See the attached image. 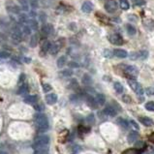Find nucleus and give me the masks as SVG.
I'll return each mask as SVG.
<instances>
[{"label":"nucleus","instance_id":"23","mask_svg":"<svg viewBox=\"0 0 154 154\" xmlns=\"http://www.w3.org/2000/svg\"><path fill=\"white\" fill-rule=\"evenodd\" d=\"M29 26H30L31 30H34V31H37L39 29V24H38V21L36 20L35 19H31L29 20Z\"/></svg>","mask_w":154,"mask_h":154},{"label":"nucleus","instance_id":"53","mask_svg":"<svg viewBox=\"0 0 154 154\" xmlns=\"http://www.w3.org/2000/svg\"><path fill=\"white\" fill-rule=\"evenodd\" d=\"M148 140H149L150 142H152L153 144H154V133L150 134V135L148 136Z\"/></svg>","mask_w":154,"mask_h":154},{"label":"nucleus","instance_id":"24","mask_svg":"<svg viewBox=\"0 0 154 154\" xmlns=\"http://www.w3.org/2000/svg\"><path fill=\"white\" fill-rule=\"evenodd\" d=\"M82 82L84 84V85H90L91 83H92V79H91V77L89 75H83L82 79Z\"/></svg>","mask_w":154,"mask_h":154},{"label":"nucleus","instance_id":"30","mask_svg":"<svg viewBox=\"0 0 154 154\" xmlns=\"http://www.w3.org/2000/svg\"><path fill=\"white\" fill-rule=\"evenodd\" d=\"M21 31H23V35H30L31 34V28L29 25H26V24H23V27H21Z\"/></svg>","mask_w":154,"mask_h":154},{"label":"nucleus","instance_id":"25","mask_svg":"<svg viewBox=\"0 0 154 154\" xmlns=\"http://www.w3.org/2000/svg\"><path fill=\"white\" fill-rule=\"evenodd\" d=\"M27 91V84L26 82H23V83H21L19 85V89H18V94H23L24 92H26Z\"/></svg>","mask_w":154,"mask_h":154},{"label":"nucleus","instance_id":"22","mask_svg":"<svg viewBox=\"0 0 154 154\" xmlns=\"http://www.w3.org/2000/svg\"><path fill=\"white\" fill-rule=\"evenodd\" d=\"M95 100H96V102H97L98 105L103 106V105L105 104V102H106V97H105L104 94L99 93V94L96 95V98H95Z\"/></svg>","mask_w":154,"mask_h":154},{"label":"nucleus","instance_id":"42","mask_svg":"<svg viewBox=\"0 0 154 154\" xmlns=\"http://www.w3.org/2000/svg\"><path fill=\"white\" fill-rule=\"evenodd\" d=\"M132 2H133V4L136 6H142L145 5V0H132Z\"/></svg>","mask_w":154,"mask_h":154},{"label":"nucleus","instance_id":"21","mask_svg":"<svg viewBox=\"0 0 154 154\" xmlns=\"http://www.w3.org/2000/svg\"><path fill=\"white\" fill-rule=\"evenodd\" d=\"M34 154H49L50 153V149H49V145L47 146H44V147H40V148H36L34 149Z\"/></svg>","mask_w":154,"mask_h":154},{"label":"nucleus","instance_id":"40","mask_svg":"<svg viewBox=\"0 0 154 154\" xmlns=\"http://www.w3.org/2000/svg\"><path fill=\"white\" fill-rule=\"evenodd\" d=\"M10 55H11L10 53H9V51H7V50L0 51V57H1V58H9Z\"/></svg>","mask_w":154,"mask_h":154},{"label":"nucleus","instance_id":"13","mask_svg":"<svg viewBox=\"0 0 154 154\" xmlns=\"http://www.w3.org/2000/svg\"><path fill=\"white\" fill-rule=\"evenodd\" d=\"M86 104L89 106L90 108L92 109H97L98 108V104L96 100H95V98H93L92 96H90V95H87L86 96Z\"/></svg>","mask_w":154,"mask_h":154},{"label":"nucleus","instance_id":"10","mask_svg":"<svg viewBox=\"0 0 154 154\" xmlns=\"http://www.w3.org/2000/svg\"><path fill=\"white\" fill-rule=\"evenodd\" d=\"M53 30V25H51V24H45L41 28V34L46 37V36H49L50 34H51Z\"/></svg>","mask_w":154,"mask_h":154},{"label":"nucleus","instance_id":"6","mask_svg":"<svg viewBox=\"0 0 154 154\" xmlns=\"http://www.w3.org/2000/svg\"><path fill=\"white\" fill-rule=\"evenodd\" d=\"M118 5L115 0H107V2L105 3V9L108 13H115L116 12Z\"/></svg>","mask_w":154,"mask_h":154},{"label":"nucleus","instance_id":"19","mask_svg":"<svg viewBox=\"0 0 154 154\" xmlns=\"http://www.w3.org/2000/svg\"><path fill=\"white\" fill-rule=\"evenodd\" d=\"M50 46H51V43L49 41V40H45V41H43L42 45H41V50H42V53H47V51H50Z\"/></svg>","mask_w":154,"mask_h":154},{"label":"nucleus","instance_id":"49","mask_svg":"<svg viewBox=\"0 0 154 154\" xmlns=\"http://www.w3.org/2000/svg\"><path fill=\"white\" fill-rule=\"evenodd\" d=\"M86 120H87V121H88V123L93 124L94 121H95V119H94V115H89L88 116H87Z\"/></svg>","mask_w":154,"mask_h":154},{"label":"nucleus","instance_id":"31","mask_svg":"<svg viewBox=\"0 0 154 154\" xmlns=\"http://www.w3.org/2000/svg\"><path fill=\"white\" fill-rule=\"evenodd\" d=\"M66 64V56H60L59 58L57 59V66L58 68H62L64 67V65Z\"/></svg>","mask_w":154,"mask_h":154},{"label":"nucleus","instance_id":"37","mask_svg":"<svg viewBox=\"0 0 154 154\" xmlns=\"http://www.w3.org/2000/svg\"><path fill=\"white\" fill-rule=\"evenodd\" d=\"M140 53V59H146L148 57V53L147 50H142V51H139Z\"/></svg>","mask_w":154,"mask_h":154},{"label":"nucleus","instance_id":"36","mask_svg":"<svg viewBox=\"0 0 154 154\" xmlns=\"http://www.w3.org/2000/svg\"><path fill=\"white\" fill-rule=\"evenodd\" d=\"M122 154H140V151L138 149H135V148H130V149H127L125 150Z\"/></svg>","mask_w":154,"mask_h":154},{"label":"nucleus","instance_id":"56","mask_svg":"<svg viewBox=\"0 0 154 154\" xmlns=\"http://www.w3.org/2000/svg\"><path fill=\"white\" fill-rule=\"evenodd\" d=\"M24 62H26V63H29V62H30V58H28V57H24Z\"/></svg>","mask_w":154,"mask_h":154},{"label":"nucleus","instance_id":"20","mask_svg":"<svg viewBox=\"0 0 154 154\" xmlns=\"http://www.w3.org/2000/svg\"><path fill=\"white\" fill-rule=\"evenodd\" d=\"M39 35L38 34H33L31 36V39H30V42H29V44H30V47H35L36 46L38 45L39 43Z\"/></svg>","mask_w":154,"mask_h":154},{"label":"nucleus","instance_id":"2","mask_svg":"<svg viewBox=\"0 0 154 154\" xmlns=\"http://www.w3.org/2000/svg\"><path fill=\"white\" fill-rule=\"evenodd\" d=\"M50 145V137L47 136H39L33 142V148H40L44 147V146H47Z\"/></svg>","mask_w":154,"mask_h":154},{"label":"nucleus","instance_id":"45","mask_svg":"<svg viewBox=\"0 0 154 154\" xmlns=\"http://www.w3.org/2000/svg\"><path fill=\"white\" fill-rule=\"evenodd\" d=\"M29 4H30L32 8H34V9H37L38 7H39V4H38V1H37V0H30Z\"/></svg>","mask_w":154,"mask_h":154},{"label":"nucleus","instance_id":"43","mask_svg":"<svg viewBox=\"0 0 154 154\" xmlns=\"http://www.w3.org/2000/svg\"><path fill=\"white\" fill-rule=\"evenodd\" d=\"M33 107H34V109H36V111H38V112L44 111V106L42 104H37V103H36L35 105H33Z\"/></svg>","mask_w":154,"mask_h":154},{"label":"nucleus","instance_id":"57","mask_svg":"<svg viewBox=\"0 0 154 154\" xmlns=\"http://www.w3.org/2000/svg\"><path fill=\"white\" fill-rule=\"evenodd\" d=\"M0 154H8V153L5 152V151H3V150H0Z\"/></svg>","mask_w":154,"mask_h":154},{"label":"nucleus","instance_id":"34","mask_svg":"<svg viewBox=\"0 0 154 154\" xmlns=\"http://www.w3.org/2000/svg\"><path fill=\"white\" fill-rule=\"evenodd\" d=\"M60 74L63 77H65V78H68V77H71L73 75V71L71 69H65V70L62 71Z\"/></svg>","mask_w":154,"mask_h":154},{"label":"nucleus","instance_id":"28","mask_svg":"<svg viewBox=\"0 0 154 154\" xmlns=\"http://www.w3.org/2000/svg\"><path fill=\"white\" fill-rule=\"evenodd\" d=\"M113 87H115V91L117 93H122L123 90H124L123 85L118 82H115V83H113Z\"/></svg>","mask_w":154,"mask_h":154},{"label":"nucleus","instance_id":"48","mask_svg":"<svg viewBox=\"0 0 154 154\" xmlns=\"http://www.w3.org/2000/svg\"><path fill=\"white\" fill-rule=\"evenodd\" d=\"M68 65H69V67H71V68H79V67H80V65H79L78 63H77V62H75V61L69 62Z\"/></svg>","mask_w":154,"mask_h":154},{"label":"nucleus","instance_id":"51","mask_svg":"<svg viewBox=\"0 0 154 154\" xmlns=\"http://www.w3.org/2000/svg\"><path fill=\"white\" fill-rule=\"evenodd\" d=\"M25 82V75L24 74H21L20 77V80H19V85L21 83H23Z\"/></svg>","mask_w":154,"mask_h":154},{"label":"nucleus","instance_id":"1","mask_svg":"<svg viewBox=\"0 0 154 154\" xmlns=\"http://www.w3.org/2000/svg\"><path fill=\"white\" fill-rule=\"evenodd\" d=\"M34 120H35V124H36V128H37L38 132L40 133H45L50 128V124H49V119L46 116V115L44 113H37V115H34Z\"/></svg>","mask_w":154,"mask_h":154},{"label":"nucleus","instance_id":"8","mask_svg":"<svg viewBox=\"0 0 154 154\" xmlns=\"http://www.w3.org/2000/svg\"><path fill=\"white\" fill-rule=\"evenodd\" d=\"M61 47H62V44H60V41H57L54 44H51L50 49V54H53V55L56 54L58 51H59V50L61 49Z\"/></svg>","mask_w":154,"mask_h":154},{"label":"nucleus","instance_id":"26","mask_svg":"<svg viewBox=\"0 0 154 154\" xmlns=\"http://www.w3.org/2000/svg\"><path fill=\"white\" fill-rule=\"evenodd\" d=\"M117 123H118L121 127H123L124 129H128V128H129V122H128L127 120L123 119V118H118V119H117Z\"/></svg>","mask_w":154,"mask_h":154},{"label":"nucleus","instance_id":"41","mask_svg":"<svg viewBox=\"0 0 154 154\" xmlns=\"http://www.w3.org/2000/svg\"><path fill=\"white\" fill-rule=\"evenodd\" d=\"M19 2L23 5V8L25 11H28V2L27 0H19Z\"/></svg>","mask_w":154,"mask_h":154},{"label":"nucleus","instance_id":"16","mask_svg":"<svg viewBox=\"0 0 154 154\" xmlns=\"http://www.w3.org/2000/svg\"><path fill=\"white\" fill-rule=\"evenodd\" d=\"M138 138H139V133L138 132H136V131H132L129 133V135H128V137H127V141L129 144H134V142L138 140Z\"/></svg>","mask_w":154,"mask_h":154},{"label":"nucleus","instance_id":"4","mask_svg":"<svg viewBox=\"0 0 154 154\" xmlns=\"http://www.w3.org/2000/svg\"><path fill=\"white\" fill-rule=\"evenodd\" d=\"M128 84H129L131 88L134 90V92H136L138 95H142L145 93L144 88H142L141 84L139 83L136 80L129 79V80H128Z\"/></svg>","mask_w":154,"mask_h":154},{"label":"nucleus","instance_id":"46","mask_svg":"<svg viewBox=\"0 0 154 154\" xmlns=\"http://www.w3.org/2000/svg\"><path fill=\"white\" fill-rule=\"evenodd\" d=\"M145 93L149 95V96L154 95V87H147V88L145 89Z\"/></svg>","mask_w":154,"mask_h":154},{"label":"nucleus","instance_id":"14","mask_svg":"<svg viewBox=\"0 0 154 154\" xmlns=\"http://www.w3.org/2000/svg\"><path fill=\"white\" fill-rule=\"evenodd\" d=\"M46 102L49 105H53L57 102V95L54 93H50L46 96Z\"/></svg>","mask_w":154,"mask_h":154},{"label":"nucleus","instance_id":"52","mask_svg":"<svg viewBox=\"0 0 154 154\" xmlns=\"http://www.w3.org/2000/svg\"><path fill=\"white\" fill-rule=\"evenodd\" d=\"M70 85L73 87V88H75V87H78V82H77V80H72Z\"/></svg>","mask_w":154,"mask_h":154},{"label":"nucleus","instance_id":"35","mask_svg":"<svg viewBox=\"0 0 154 154\" xmlns=\"http://www.w3.org/2000/svg\"><path fill=\"white\" fill-rule=\"evenodd\" d=\"M145 109L149 112H154V102L150 101L145 104Z\"/></svg>","mask_w":154,"mask_h":154},{"label":"nucleus","instance_id":"17","mask_svg":"<svg viewBox=\"0 0 154 154\" xmlns=\"http://www.w3.org/2000/svg\"><path fill=\"white\" fill-rule=\"evenodd\" d=\"M112 53H113V55L116 56V57H118V58H125V57L128 56L127 51L124 50H120V49L115 50L112 51Z\"/></svg>","mask_w":154,"mask_h":154},{"label":"nucleus","instance_id":"50","mask_svg":"<svg viewBox=\"0 0 154 154\" xmlns=\"http://www.w3.org/2000/svg\"><path fill=\"white\" fill-rule=\"evenodd\" d=\"M122 100L125 103H130L131 102V97L129 96V95H123Z\"/></svg>","mask_w":154,"mask_h":154},{"label":"nucleus","instance_id":"44","mask_svg":"<svg viewBox=\"0 0 154 154\" xmlns=\"http://www.w3.org/2000/svg\"><path fill=\"white\" fill-rule=\"evenodd\" d=\"M103 54H104V56H105V57H107V58H111V56L113 55L112 51H111L109 50H104V53H103Z\"/></svg>","mask_w":154,"mask_h":154},{"label":"nucleus","instance_id":"39","mask_svg":"<svg viewBox=\"0 0 154 154\" xmlns=\"http://www.w3.org/2000/svg\"><path fill=\"white\" fill-rule=\"evenodd\" d=\"M51 89H53V87H51L50 84L49 83H44L43 84V90H44V92H49V91H50Z\"/></svg>","mask_w":154,"mask_h":154},{"label":"nucleus","instance_id":"11","mask_svg":"<svg viewBox=\"0 0 154 154\" xmlns=\"http://www.w3.org/2000/svg\"><path fill=\"white\" fill-rule=\"evenodd\" d=\"M139 121H140L142 124H144L145 126H152L154 122H153V120L151 118H149V117L147 116H140L139 117Z\"/></svg>","mask_w":154,"mask_h":154},{"label":"nucleus","instance_id":"9","mask_svg":"<svg viewBox=\"0 0 154 154\" xmlns=\"http://www.w3.org/2000/svg\"><path fill=\"white\" fill-rule=\"evenodd\" d=\"M82 11L83 13L88 14L93 11V4L90 1H85L83 2V4L82 5Z\"/></svg>","mask_w":154,"mask_h":154},{"label":"nucleus","instance_id":"27","mask_svg":"<svg viewBox=\"0 0 154 154\" xmlns=\"http://www.w3.org/2000/svg\"><path fill=\"white\" fill-rule=\"evenodd\" d=\"M144 24L148 29H150V30H154V20H149V19L145 20L144 21Z\"/></svg>","mask_w":154,"mask_h":154},{"label":"nucleus","instance_id":"32","mask_svg":"<svg viewBox=\"0 0 154 154\" xmlns=\"http://www.w3.org/2000/svg\"><path fill=\"white\" fill-rule=\"evenodd\" d=\"M126 30L129 35H135L136 34V28L132 24H127L126 25Z\"/></svg>","mask_w":154,"mask_h":154},{"label":"nucleus","instance_id":"18","mask_svg":"<svg viewBox=\"0 0 154 154\" xmlns=\"http://www.w3.org/2000/svg\"><path fill=\"white\" fill-rule=\"evenodd\" d=\"M104 113L109 116H115L117 115V112L115 108L112 107V106H107V107L104 109Z\"/></svg>","mask_w":154,"mask_h":154},{"label":"nucleus","instance_id":"7","mask_svg":"<svg viewBox=\"0 0 154 154\" xmlns=\"http://www.w3.org/2000/svg\"><path fill=\"white\" fill-rule=\"evenodd\" d=\"M109 41L111 42L113 45H116V46H120L123 44V39L122 37L120 36L119 34H116V33H113V34L109 35Z\"/></svg>","mask_w":154,"mask_h":154},{"label":"nucleus","instance_id":"5","mask_svg":"<svg viewBox=\"0 0 154 154\" xmlns=\"http://www.w3.org/2000/svg\"><path fill=\"white\" fill-rule=\"evenodd\" d=\"M123 71H124V74L129 79H132V80H136V78H137L138 76V69L136 68L135 66L127 65L126 67H124Z\"/></svg>","mask_w":154,"mask_h":154},{"label":"nucleus","instance_id":"29","mask_svg":"<svg viewBox=\"0 0 154 154\" xmlns=\"http://www.w3.org/2000/svg\"><path fill=\"white\" fill-rule=\"evenodd\" d=\"M19 21L21 24H26L28 23V17L25 14H19Z\"/></svg>","mask_w":154,"mask_h":154},{"label":"nucleus","instance_id":"33","mask_svg":"<svg viewBox=\"0 0 154 154\" xmlns=\"http://www.w3.org/2000/svg\"><path fill=\"white\" fill-rule=\"evenodd\" d=\"M120 7H121V9L123 10H128L129 9V2H128V0H120Z\"/></svg>","mask_w":154,"mask_h":154},{"label":"nucleus","instance_id":"12","mask_svg":"<svg viewBox=\"0 0 154 154\" xmlns=\"http://www.w3.org/2000/svg\"><path fill=\"white\" fill-rule=\"evenodd\" d=\"M6 10H7V12L10 13V14H17V15L20 14V8L19 6L14 5V4L8 5L6 7Z\"/></svg>","mask_w":154,"mask_h":154},{"label":"nucleus","instance_id":"15","mask_svg":"<svg viewBox=\"0 0 154 154\" xmlns=\"http://www.w3.org/2000/svg\"><path fill=\"white\" fill-rule=\"evenodd\" d=\"M23 102L29 105H35L38 102V97L36 95H29L23 99Z\"/></svg>","mask_w":154,"mask_h":154},{"label":"nucleus","instance_id":"54","mask_svg":"<svg viewBox=\"0 0 154 154\" xmlns=\"http://www.w3.org/2000/svg\"><path fill=\"white\" fill-rule=\"evenodd\" d=\"M130 123H131L132 125H133V126H134V127L136 128V129H137V130L139 129V125H138V124L136 123L135 121H134V120H131V121H130Z\"/></svg>","mask_w":154,"mask_h":154},{"label":"nucleus","instance_id":"38","mask_svg":"<svg viewBox=\"0 0 154 154\" xmlns=\"http://www.w3.org/2000/svg\"><path fill=\"white\" fill-rule=\"evenodd\" d=\"M39 20L41 21L42 23H46V20H47V15H46V13L41 12L39 14Z\"/></svg>","mask_w":154,"mask_h":154},{"label":"nucleus","instance_id":"47","mask_svg":"<svg viewBox=\"0 0 154 154\" xmlns=\"http://www.w3.org/2000/svg\"><path fill=\"white\" fill-rule=\"evenodd\" d=\"M130 57H131L132 60L139 59V58H140V53H133L132 54H130Z\"/></svg>","mask_w":154,"mask_h":154},{"label":"nucleus","instance_id":"3","mask_svg":"<svg viewBox=\"0 0 154 154\" xmlns=\"http://www.w3.org/2000/svg\"><path fill=\"white\" fill-rule=\"evenodd\" d=\"M11 38H12L14 43H20L23 40V31H21V28H20L18 25H15L11 29Z\"/></svg>","mask_w":154,"mask_h":154},{"label":"nucleus","instance_id":"55","mask_svg":"<svg viewBox=\"0 0 154 154\" xmlns=\"http://www.w3.org/2000/svg\"><path fill=\"white\" fill-rule=\"evenodd\" d=\"M30 17L34 19V18L36 17V12H30Z\"/></svg>","mask_w":154,"mask_h":154}]
</instances>
